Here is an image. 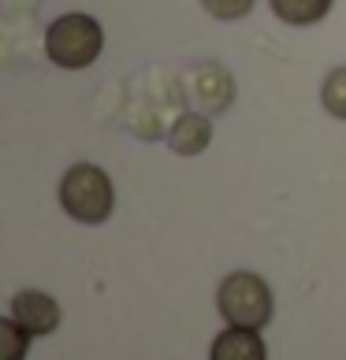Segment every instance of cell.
<instances>
[{
	"mask_svg": "<svg viewBox=\"0 0 346 360\" xmlns=\"http://www.w3.org/2000/svg\"><path fill=\"white\" fill-rule=\"evenodd\" d=\"M202 8L220 22H235V19H246L254 11V0H202Z\"/></svg>",
	"mask_w": 346,
	"mask_h": 360,
	"instance_id": "11",
	"label": "cell"
},
{
	"mask_svg": "<svg viewBox=\"0 0 346 360\" xmlns=\"http://www.w3.org/2000/svg\"><path fill=\"white\" fill-rule=\"evenodd\" d=\"M216 309L228 323L238 327H268L272 323V312H276V301H272V290L261 275L254 271H235L220 283L216 290Z\"/></svg>",
	"mask_w": 346,
	"mask_h": 360,
	"instance_id": "3",
	"label": "cell"
},
{
	"mask_svg": "<svg viewBox=\"0 0 346 360\" xmlns=\"http://www.w3.org/2000/svg\"><path fill=\"white\" fill-rule=\"evenodd\" d=\"M30 353V335L11 316H0V360H23Z\"/></svg>",
	"mask_w": 346,
	"mask_h": 360,
	"instance_id": "10",
	"label": "cell"
},
{
	"mask_svg": "<svg viewBox=\"0 0 346 360\" xmlns=\"http://www.w3.org/2000/svg\"><path fill=\"white\" fill-rule=\"evenodd\" d=\"M212 141V123L209 112H183L175 123L168 127V149L179 156H197L205 153Z\"/></svg>",
	"mask_w": 346,
	"mask_h": 360,
	"instance_id": "7",
	"label": "cell"
},
{
	"mask_svg": "<svg viewBox=\"0 0 346 360\" xmlns=\"http://www.w3.org/2000/svg\"><path fill=\"white\" fill-rule=\"evenodd\" d=\"M60 208L82 226L109 223L116 208V186L97 164H71L60 179Z\"/></svg>",
	"mask_w": 346,
	"mask_h": 360,
	"instance_id": "2",
	"label": "cell"
},
{
	"mask_svg": "<svg viewBox=\"0 0 346 360\" xmlns=\"http://www.w3.org/2000/svg\"><path fill=\"white\" fill-rule=\"evenodd\" d=\"M212 360H264L268 349H264V338L257 327H238V323H228V330H220L212 338V349H209Z\"/></svg>",
	"mask_w": 346,
	"mask_h": 360,
	"instance_id": "6",
	"label": "cell"
},
{
	"mask_svg": "<svg viewBox=\"0 0 346 360\" xmlns=\"http://www.w3.org/2000/svg\"><path fill=\"white\" fill-rule=\"evenodd\" d=\"M321 104L328 115H335L346 123V68H331L324 75V86H321Z\"/></svg>",
	"mask_w": 346,
	"mask_h": 360,
	"instance_id": "9",
	"label": "cell"
},
{
	"mask_svg": "<svg viewBox=\"0 0 346 360\" xmlns=\"http://www.w3.org/2000/svg\"><path fill=\"white\" fill-rule=\"evenodd\" d=\"M104 52V26L86 11H63L45 26V56L60 71H86Z\"/></svg>",
	"mask_w": 346,
	"mask_h": 360,
	"instance_id": "1",
	"label": "cell"
},
{
	"mask_svg": "<svg viewBox=\"0 0 346 360\" xmlns=\"http://www.w3.org/2000/svg\"><path fill=\"white\" fill-rule=\"evenodd\" d=\"M186 93H190V101L202 112L220 115V112H228L231 101H235V78H231L228 68H220V63H197V68L186 75Z\"/></svg>",
	"mask_w": 346,
	"mask_h": 360,
	"instance_id": "4",
	"label": "cell"
},
{
	"mask_svg": "<svg viewBox=\"0 0 346 360\" xmlns=\"http://www.w3.org/2000/svg\"><path fill=\"white\" fill-rule=\"evenodd\" d=\"M272 4V15L279 22H287V26H313V22H321L331 4L335 0H268Z\"/></svg>",
	"mask_w": 346,
	"mask_h": 360,
	"instance_id": "8",
	"label": "cell"
},
{
	"mask_svg": "<svg viewBox=\"0 0 346 360\" xmlns=\"http://www.w3.org/2000/svg\"><path fill=\"white\" fill-rule=\"evenodd\" d=\"M11 319L30 338H42L60 327V304H56V297H49L42 290H19L11 297Z\"/></svg>",
	"mask_w": 346,
	"mask_h": 360,
	"instance_id": "5",
	"label": "cell"
}]
</instances>
